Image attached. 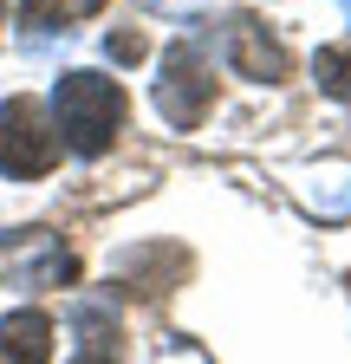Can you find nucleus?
Here are the masks:
<instances>
[{"instance_id": "obj_1", "label": "nucleus", "mask_w": 351, "mask_h": 364, "mask_svg": "<svg viewBox=\"0 0 351 364\" xmlns=\"http://www.w3.org/2000/svg\"><path fill=\"white\" fill-rule=\"evenodd\" d=\"M53 130L72 156H104L124 130V85L104 72H65L53 85Z\"/></svg>"}, {"instance_id": "obj_11", "label": "nucleus", "mask_w": 351, "mask_h": 364, "mask_svg": "<svg viewBox=\"0 0 351 364\" xmlns=\"http://www.w3.org/2000/svg\"><path fill=\"white\" fill-rule=\"evenodd\" d=\"M104 53H111L117 65H137V59H144V39H137V33H117V39H104Z\"/></svg>"}, {"instance_id": "obj_5", "label": "nucleus", "mask_w": 351, "mask_h": 364, "mask_svg": "<svg viewBox=\"0 0 351 364\" xmlns=\"http://www.w3.org/2000/svg\"><path fill=\"white\" fill-rule=\"evenodd\" d=\"M222 46H228V65H234L241 78H254V85H280V78L293 72L286 46H280V39H267V26H254L247 14H234V20H228Z\"/></svg>"}, {"instance_id": "obj_4", "label": "nucleus", "mask_w": 351, "mask_h": 364, "mask_svg": "<svg viewBox=\"0 0 351 364\" xmlns=\"http://www.w3.org/2000/svg\"><path fill=\"white\" fill-rule=\"evenodd\" d=\"M72 254L59 247V235H46V228H20V235L0 241V280L14 287H59L72 280Z\"/></svg>"}, {"instance_id": "obj_10", "label": "nucleus", "mask_w": 351, "mask_h": 364, "mask_svg": "<svg viewBox=\"0 0 351 364\" xmlns=\"http://www.w3.org/2000/svg\"><path fill=\"white\" fill-rule=\"evenodd\" d=\"M313 78H319V91H332V98L351 105V53L345 46H325V53L313 59Z\"/></svg>"}, {"instance_id": "obj_3", "label": "nucleus", "mask_w": 351, "mask_h": 364, "mask_svg": "<svg viewBox=\"0 0 351 364\" xmlns=\"http://www.w3.org/2000/svg\"><path fill=\"white\" fill-rule=\"evenodd\" d=\"M215 105V65L195 39H176L163 53V78H156V111L169 130H195Z\"/></svg>"}, {"instance_id": "obj_9", "label": "nucleus", "mask_w": 351, "mask_h": 364, "mask_svg": "<svg viewBox=\"0 0 351 364\" xmlns=\"http://www.w3.org/2000/svg\"><path fill=\"white\" fill-rule=\"evenodd\" d=\"M104 0H20V20L26 26H46V33H65L72 20H92Z\"/></svg>"}, {"instance_id": "obj_12", "label": "nucleus", "mask_w": 351, "mask_h": 364, "mask_svg": "<svg viewBox=\"0 0 351 364\" xmlns=\"http://www.w3.org/2000/svg\"><path fill=\"white\" fill-rule=\"evenodd\" d=\"M338 7H345V20H351V0H338Z\"/></svg>"}, {"instance_id": "obj_6", "label": "nucleus", "mask_w": 351, "mask_h": 364, "mask_svg": "<svg viewBox=\"0 0 351 364\" xmlns=\"http://www.w3.org/2000/svg\"><path fill=\"white\" fill-rule=\"evenodd\" d=\"M299 202L319 221H351V163H313L299 176Z\"/></svg>"}, {"instance_id": "obj_2", "label": "nucleus", "mask_w": 351, "mask_h": 364, "mask_svg": "<svg viewBox=\"0 0 351 364\" xmlns=\"http://www.w3.org/2000/svg\"><path fill=\"white\" fill-rule=\"evenodd\" d=\"M59 163V130H53V111L39 98H7L0 105V176L14 182H39Z\"/></svg>"}, {"instance_id": "obj_8", "label": "nucleus", "mask_w": 351, "mask_h": 364, "mask_svg": "<svg viewBox=\"0 0 351 364\" xmlns=\"http://www.w3.org/2000/svg\"><path fill=\"white\" fill-rule=\"evenodd\" d=\"M78 326V358L72 364H124V345H117V318L104 306H78L72 312Z\"/></svg>"}, {"instance_id": "obj_7", "label": "nucleus", "mask_w": 351, "mask_h": 364, "mask_svg": "<svg viewBox=\"0 0 351 364\" xmlns=\"http://www.w3.org/2000/svg\"><path fill=\"white\" fill-rule=\"evenodd\" d=\"M53 358V318L46 312H7L0 318V364H46Z\"/></svg>"}]
</instances>
